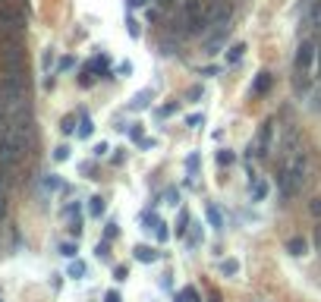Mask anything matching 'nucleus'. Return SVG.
<instances>
[{
	"label": "nucleus",
	"instance_id": "nucleus-31",
	"mask_svg": "<svg viewBox=\"0 0 321 302\" xmlns=\"http://www.w3.org/2000/svg\"><path fill=\"white\" fill-rule=\"evenodd\" d=\"M186 167H189V170H195V167H198V155H189V161H186Z\"/></svg>",
	"mask_w": 321,
	"mask_h": 302
},
{
	"label": "nucleus",
	"instance_id": "nucleus-17",
	"mask_svg": "<svg viewBox=\"0 0 321 302\" xmlns=\"http://www.w3.org/2000/svg\"><path fill=\"white\" fill-rule=\"evenodd\" d=\"M221 271H224V274H230V277H233L236 271H240V264H236V261L230 258V261H224V264H221Z\"/></svg>",
	"mask_w": 321,
	"mask_h": 302
},
{
	"label": "nucleus",
	"instance_id": "nucleus-32",
	"mask_svg": "<svg viewBox=\"0 0 321 302\" xmlns=\"http://www.w3.org/2000/svg\"><path fill=\"white\" fill-rule=\"evenodd\" d=\"M104 302H120V293H117V289H111V293L104 296Z\"/></svg>",
	"mask_w": 321,
	"mask_h": 302
},
{
	"label": "nucleus",
	"instance_id": "nucleus-2",
	"mask_svg": "<svg viewBox=\"0 0 321 302\" xmlns=\"http://www.w3.org/2000/svg\"><path fill=\"white\" fill-rule=\"evenodd\" d=\"M183 22H186V32H201L208 22V10L201 0H183Z\"/></svg>",
	"mask_w": 321,
	"mask_h": 302
},
{
	"label": "nucleus",
	"instance_id": "nucleus-6",
	"mask_svg": "<svg viewBox=\"0 0 321 302\" xmlns=\"http://www.w3.org/2000/svg\"><path fill=\"white\" fill-rule=\"evenodd\" d=\"M151 98H154V95H151V88H142L139 95L129 101V110H145L148 104H151Z\"/></svg>",
	"mask_w": 321,
	"mask_h": 302
},
{
	"label": "nucleus",
	"instance_id": "nucleus-13",
	"mask_svg": "<svg viewBox=\"0 0 321 302\" xmlns=\"http://www.w3.org/2000/svg\"><path fill=\"white\" fill-rule=\"evenodd\" d=\"M265 195H268V183H265V180H255V186H252V199L261 202Z\"/></svg>",
	"mask_w": 321,
	"mask_h": 302
},
{
	"label": "nucleus",
	"instance_id": "nucleus-11",
	"mask_svg": "<svg viewBox=\"0 0 321 302\" xmlns=\"http://www.w3.org/2000/svg\"><path fill=\"white\" fill-rule=\"evenodd\" d=\"M136 258L139 261H154V258H158V252L148 249V246H136Z\"/></svg>",
	"mask_w": 321,
	"mask_h": 302
},
{
	"label": "nucleus",
	"instance_id": "nucleus-18",
	"mask_svg": "<svg viewBox=\"0 0 321 302\" xmlns=\"http://www.w3.org/2000/svg\"><path fill=\"white\" fill-rule=\"evenodd\" d=\"M186 224H189V214H186V211H180V224H176V236H183V233H186Z\"/></svg>",
	"mask_w": 321,
	"mask_h": 302
},
{
	"label": "nucleus",
	"instance_id": "nucleus-12",
	"mask_svg": "<svg viewBox=\"0 0 321 302\" xmlns=\"http://www.w3.org/2000/svg\"><path fill=\"white\" fill-rule=\"evenodd\" d=\"M243 54H246V44H233L230 54H227V63H240V60H243Z\"/></svg>",
	"mask_w": 321,
	"mask_h": 302
},
{
	"label": "nucleus",
	"instance_id": "nucleus-34",
	"mask_svg": "<svg viewBox=\"0 0 321 302\" xmlns=\"http://www.w3.org/2000/svg\"><path fill=\"white\" fill-rule=\"evenodd\" d=\"M126 4H129V7H142V0H126Z\"/></svg>",
	"mask_w": 321,
	"mask_h": 302
},
{
	"label": "nucleus",
	"instance_id": "nucleus-20",
	"mask_svg": "<svg viewBox=\"0 0 321 302\" xmlns=\"http://www.w3.org/2000/svg\"><path fill=\"white\" fill-rule=\"evenodd\" d=\"M154 233H158V239L164 242V239L170 236V230H167V224H161V220H158V227H154Z\"/></svg>",
	"mask_w": 321,
	"mask_h": 302
},
{
	"label": "nucleus",
	"instance_id": "nucleus-15",
	"mask_svg": "<svg viewBox=\"0 0 321 302\" xmlns=\"http://www.w3.org/2000/svg\"><path fill=\"white\" fill-rule=\"evenodd\" d=\"M208 220H211V227L214 230H224V220H221V211L214 205H208Z\"/></svg>",
	"mask_w": 321,
	"mask_h": 302
},
{
	"label": "nucleus",
	"instance_id": "nucleus-22",
	"mask_svg": "<svg viewBox=\"0 0 321 302\" xmlns=\"http://www.w3.org/2000/svg\"><path fill=\"white\" fill-rule=\"evenodd\" d=\"M60 186H63V183L57 180V177H47V180H44V189H51V192H54V189H60Z\"/></svg>",
	"mask_w": 321,
	"mask_h": 302
},
{
	"label": "nucleus",
	"instance_id": "nucleus-4",
	"mask_svg": "<svg viewBox=\"0 0 321 302\" xmlns=\"http://www.w3.org/2000/svg\"><path fill=\"white\" fill-rule=\"evenodd\" d=\"M312 60H315V44H312V41H302V44H299V51H296V69H299V76L308 73Z\"/></svg>",
	"mask_w": 321,
	"mask_h": 302
},
{
	"label": "nucleus",
	"instance_id": "nucleus-27",
	"mask_svg": "<svg viewBox=\"0 0 321 302\" xmlns=\"http://www.w3.org/2000/svg\"><path fill=\"white\" fill-rule=\"evenodd\" d=\"M114 236H117V224H107V230H104V239H107V242H111Z\"/></svg>",
	"mask_w": 321,
	"mask_h": 302
},
{
	"label": "nucleus",
	"instance_id": "nucleus-23",
	"mask_svg": "<svg viewBox=\"0 0 321 302\" xmlns=\"http://www.w3.org/2000/svg\"><path fill=\"white\" fill-rule=\"evenodd\" d=\"M308 211H312V217H321V199H312V205H308Z\"/></svg>",
	"mask_w": 321,
	"mask_h": 302
},
{
	"label": "nucleus",
	"instance_id": "nucleus-8",
	"mask_svg": "<svg viewBox=\"0 0 321 302\" xmlns=\"http://www.w3.org/2000/svg\"><path fill=\"white\" fill-rule=\"evenodd\" d=\"M305 249H308V242H305L302 236H293V239L287 242V252L296 255V258H299V255H305Z\"/></svg>",
	"mask_w": 321,
	"mask_h": 302
},
{
	"label": "nucleus",
	"instance_id": "nucleus-24",
	"mask_svg": "<svg viewBox=\"0 0 321 302\" xmlns=\"http://www.w3.org/2000/svg\"><path fill=\"white\" fill-rule=\"evenodd\" d=\"M54 158H57V161H66V158H69V148H66V145H60V148L54 151Z\"/></svg>",
	"mask_w": 321,
	"mask_h": 302
},
{
	"label": "nucleus",
	"instance_id": "nucleus-35",
	"mask_svg": "<svg viewBox=\"0 0 321 302\" xmlns=\"http://www.w3.org/2000/svg\"><path fill=\"white\" fill-rule=\"evenodd\" d=\"M4 189H7V183H4V177H0V195H4Z\"/></svg>",
	"mask_w": 321,
	"mask_h": 302
},
{
	"label": "nucleus",
	"instance_id": "nucleus-33",
	"mask_svg": "<svg viewBox=\"0 0 321 302\" xmlns=\"http://www.w3.org/2000/svg\"><path fill=\"white\" fill-rule=\"evenodd\" d=\"M7 214V202H4V195H0V217Z\"/></svg>",
	"mask_w": 321,
	"mask_h": 302
},
{
	"label": "nucleus",
	"instance_id": "nucleus-30",
	"mask_svg": "<svg viewBox=\"0 0 321 302\" xmlns=\"http://www.w3.org/2000/svg\"><path fill=\"white\" fill-rule=\"evenodd\" d=\"M164 199H167V205H176V202H180V192H173V189H170L167 195H164Z\"/></svg>",
	"mask_w": 321,
	"mask_h": 302
},
{
	"label": "nucleus",
	"instance_id": "nucleus-25",
	"mask_svg": "<svg viewBox=\"0 0 321 302\" xmlns=\"http://www.w3.org/2000/svg\"><path fill=\"white\" fill-rule=\"evenodd\" d=\"M129 135L139 142V138H142V123H133V126H129Z\"/></svg>",
	"mask_w": 321,
	"mask_h": 302
},
{
	"label": "nucleus",
	"instance_id": "nucleus-21",
	"mask_svg": "<svg viewBox=\"0 0 321 302\" xmlns=\"http://www.w3.org/2000/svg\"><path fill=\"white\" fill-rule=\"evenodd\" d=\"M114 277H117V280H126V277H129V268H126V264H117V268H114Z\"/></svg>",
	"mask_w": 321,
	"mask_h": 302
},
{
	"label": "nucleus",
	"instance_id": "nucleus-16",
	"mask_svg": "<svg viewBox=\"0 0 321 302\" xmlns=\"http://www.w3.org/2000/svg\"><path fill=\"white\" fill-rule=\"evenodd\" d=\"M76 242H60V255H66V258H76Z\"/></svg>",
	"mask_w": 321,
	"mask_h": 302
},
{
	"label": "nucleus",
	"instance_id": "nucleus-14",
	"mask_svg": "<svg viewBox=\"0 0 321 302\" xmlns=\"http://www.w3.org/2000/svg\"><path fill=\"white\" fill-rule=\"evenodd\" d=\"M66 274H69V277H76V280H79V277H85V264H82L79 258H76V261H69V268H66Z\"/></svg>",
	"mask_w": 321,
	"mask_h": 302
},
{
	"label": "nucleus",
	"instance_id": "nucleus-29",
	"mask_svg": "<svg viewBox=\"0 0 321 302\" xmlns=\"http://www.w3.org/2000/svg\"><path fill=\"white\" fill-rule=\"evenodd\" d=\"M126 26H129V35H133V38H139V22H136V19H129Z\"/></svg>",
	"mask_w": 321,
	"mask_h": 302
},
{
	"label": "nucleus",
	"instance_id": "nucleus-36",
	"mask_svg": "<svg viewBox=\"0 0 321 302\" xmlns=\"http://www.w3.org/2000/svg\"><path fill=\"white\" fill-rule=\"evenodd\" d=\"M158 4H164V7H167V4H173V0H158Z\"/></svg>",
	"mask_w": 321,
	"mask_h": 302
},
{
	"label": "nucleus",
	"instance_id": "nucleus-28",
	"mask_svg": "<svg viewBox=\"0 0 321 302\" xmlns=\"http://www.w3.org/2000/svg\"><path fill=\"white\" fill-rule=\"evenodd\" d=\"M94 252H98V258H107V255H111V252H107V239L98 242V249H94Z\"/></svg>",
	"mask_w": 321,
	"mask_h": 302
},
{
	"label": "nucleus",
	"instance_id": "nucleus-1",
	"mask_svg": "<svg viewBox=\"0 0 321 302\" xmlns=\"http://www.w3.org/2000/svg\"><path fill=\"white\" fill-rule=\"evenodd\" d=\"M305 170H308V161H305L302 151H296V155L290 158V164L283 167V173H280V192L287 195V199L302 189V183H305Z\"/></svg>",
	"mask_w": 321,
	"mask_h": 302
},
{
	"label": "nucleus",
	"instance_id": "nucleus-3",
	"mask_svg": "<svg viewBox=\"0 0 321 302\" xmlns=\"http://www.w3.org/2000/svg\"><path fill=\"white\" fill-rule=\"evenodd\" d=\"M0 63H4V73H22V38H7L4 41Z\"/></svg>",
	"mask_w": 321,
	"mask_h": 302
},
{
	"label": "nucleus",
	"instance_id": "nucleus-19",
	"mask_svg": "<svg viewBox=\"0 0 321 302\" xmlns=\"http://www.w3.org/2000/svg\"><path fill=\"white\" fill-rule=\"evenodd\" d=\"M233 158H236L233 151H227V148H224L221 155H218V164H233Z\"/></svg>",
	"mask_w": 321,
	"mask_h": 302
},
{
	"label": "nucleus",
	"instance_id": "nucleus-7",
	"mask_svg": "<svg viewBox=\"0 0 321 302\" xmlns=\"http://www.w3.org/2000/svg\"><path fill=\"white\" fill-rule=\"evenodd\" d=\"M268 88H271V73H258L252 82V95H265Z\"/></svg>",
	"mask_w": 321,
	"mask_h": 302
},
{
	"label": "nucleus",
	"instance_id": "nucleus-9",
	"mask_svg": "<svg viewBox=\"0 0 321 302\" xmlns=\"http://www.w3.org/2000/svg\"><path fill=\"white\" fill-rule=\"evenodd\" d=\"M88 211H91V217H101V214L107 211V202L101 199V195H94V199L88 202Z\"/></svg>",
	"mask_w": 321,
	"mask_h": 302
},
{
	"label": "nucleus",
	"instance_id": "nucleus-26",
	"mask_svg": "<svg viewBox=\"0 0 321 302\" xmlns=\"http://www.w3.org/2000/svg\"><path fill=\"white\" fill-rule=\"evenodd\" d=\"M73 123H76L73 117H66V120H63V126H60V129H63V132L69 135V132H73V129H76V126H73Z\"/></svg>",
	"mask_w": 321,
	"mask_h": 302
},
{
	"label": "nucleus",
	"instance_id": "nucleus-5",
	"mask_svg": "<svg viewBox=\"0 0 321 302\" xmlns=\"http://www.w3.org/2000/svg\"><path fill=\"white\" fill-rule=\"evenodd\" d=\"M252 151H255V158H265L268 151H271V123H265V126L258 129V135H255V145L249 148V155H252Z\"/></svg>",
	"mask_w": 321,
	"mask_h": 302
},
{
	"label": "nucleus",
	"instance_id": "nucleus-10",
	"mask_svg": "<svg viewBox=\"0 0 321 302\" xmlns=\"http://www.w3.org/2000/svg\"><path fill=\"white\" fill-rule=\"evenodd\" d=\"M94 132V123L88 120V113H82V120H79V138H88Z\"/></svg>",
	"mask_w": 321,
	"mask_h": 302
},
{
	"label": "nucleus",
	"instance_id": "nucleus-37",
	"mask_svg": "<svg viewBox=\"0 0 321 302\" xmlns=\"http://www.w3.org/2000/svg\"><path fill=\"white\" fill-rule=\"evenodd\" d=\"M173 302H189V299H186V296H180V299H173Z\"/></svg>",
	"mask_w": 321,
	"mask_h": 302
}]
</instances>
